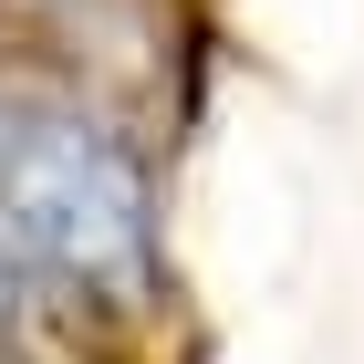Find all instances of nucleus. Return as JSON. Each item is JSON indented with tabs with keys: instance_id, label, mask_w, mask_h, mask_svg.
I'll use <instances>...</instances> for the list:
<instances>
[{
	"instance_id": "nucleus-1",
	"label": "nucleus",
	"mask_w": 364,
	"mask_h": 364,
	"mask_svg": "<svg viewBox=\"0 0 364 364\" xmlns=\"http://www.w3.org/2000/svg\"><path fill=\"white\" fill-rule=\"evenodd\" d=\"M0 240L53 260L73 281H136L146 271V188L125 146L63 114L0 125Z\"/></svg>"
}]
</instances>
